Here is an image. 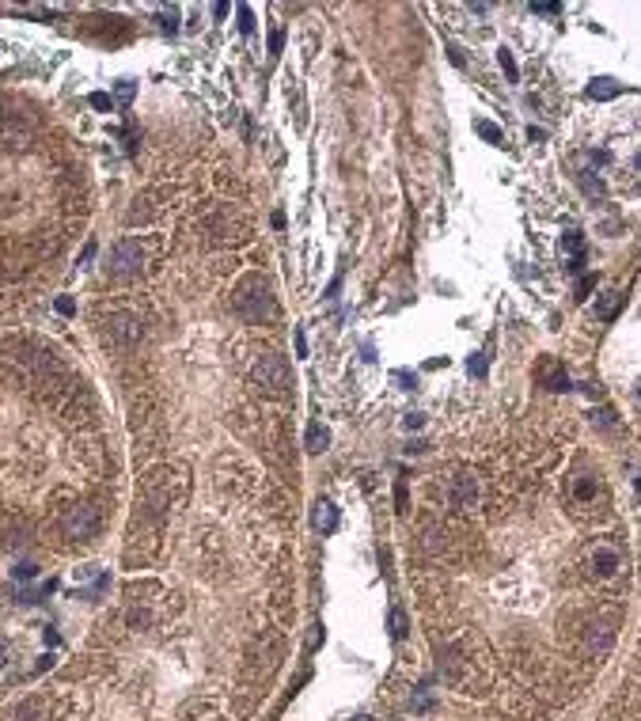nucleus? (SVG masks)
Returning <instances> with one entry per match:
<instances>
[{"label":"nucleus","instance_id":"f257e3e1","mask_svg":"<svg viewBox=\"0 0 641 721\" xmlns=\"http://www.w3.org/2000/svg\"><path fill=\"white\" fill-rule=\"evenodd\" d=\"M186 498V467L164 464L144 479V509L156 516H164L167 509H175Z\"/></svg>","mask_w":641,"mask_h":721},{"label":"nucleus","instance_id":"f03ea898","mask_svg":"<svg viewBox=\"0 0 641 721\" xmlns=\"http://www.w3.org/2000/svg\"><path fill=\"white\" fill-rule=\"evenodd\" d=\"M232 307L243 315V319H270L273 315V289H270V278L262 273H247V278L235 285L232 293Z\"/></svg>","mask_w":641,"mask_h":721},{"label":"nucleus","instance_id":"7ed1b4c3","mask_svg":"<svg viewBox=\"0 0 641 721\" xmlns=\"http://www.w3.org/2000/svg\"><path fill=\"white\" fill-rule=\"evenodd\" d=\"M250 384L258 387V391L266 395H285L292 387V368L285 357H277V353H266V357L255 361V368H250Z\"/></svg>","mask_w":641,"mask_h":721},{"label":"nucleus","instance_id":"20e7f679","mask_svg":"<svg viewBox=\"0 0 641 721\" xmlns=\"http://www.w3.org/2000/svg\"><path fill=\"white\" fill-rule=\"evenodd\" d=\"M61 532L65 539H92L99 532V513L92 505H72L61 520Z\"/></svg>","mask_w":641,"mask_h":721},{"label":"nucleus","instance_id":"39448f33","mask_svg":"<svg viewBox=\"0 0 641 721\" xmlns=\"http://www.w3.org/2000/svg\"><path fill=\"white\" fill-rule=\"evenodd\" d=\"M107 338L114 346H137L144 338V323H141V315H133V312H114L107 319Z\"/></svg>","mask_w":641,"mask_h":721},{"label":"nucleus","instance_id":"423d86ee","mask_svg":"<svg viewBox=\"0 0 641 721\" xmlns=\"http://www.w3.org/2000/svg\"><path fill=\"white\" fill-rule=\"evenodd\" d=\"M141 262H144L141 243H133V239L114 243V251H110V273H118V278H129V273L141 270Z\"/></svg>","mask_w":641,"mask_h":721},{"label":"nucleus","instance_id":"0eeeda50","mask_svg":"<svg viewBox=\"0 0 641 721\" xmlns=\"http://www.w3.org/2000/svg\"><path fill=\"white\" fill-rule=\"evenodd\" d=\"M475 498H478L475 479H459L456 486H452V505H456V509H470V505H475Z\"/></svg>","mask_w":641,"mask_h":721},{"label":"nucleus","instance_id":"6e6552de","mask_svg":"<svg viewBox=\"0 0 641 721\" xmlns=\"http://www.w3.org/2000/svg\"><path fill=\"white\" fill-rule=\"evenodd\" d=\"M311 524L319 532H334L338 528V509L330 505V501H319V505H315V513H311Z\"/></svg>","mask_w":641,"mask_h":721},{"label":"nucleus","instance_id":"1a4fd4ad","mask_svg":"<svg viewBox=\"0 0 641 721\" xmlns=\"http://www.w3.org/2000/svg\"><path fill=\"white\" fill-rule=\"evenodd\" d=\"M615 570H619V554L599 547L596 554H592V573H596V577H611Z\"/></svg>","mask_w":641,"mask_h":721},{"label":"nucleus","instance_id":"9d476101","mask_svg":"<svg viewBox=\"0 0 641 721\" xmlns=\"http://www.w3.org/2000/svg\"><path fill=\"white\" fill-rule=\"evenodd\" d=\"M619 92H622V84H619V80H611V76H599V80H592V84H588V99H615Z\"/></svg>","mask_w":641,"mask_h":721},{"label":"nucleus","instance_id":"9b49d317","mask_svg":"<svg viewBox=\"0 0 641 721\" xmlns=\"http://www.w3.org/2000/svg\"><path fill=\"white\" fill-rule=\"evenodd\" d=\"M619 307H622V293H615V289H611V293H604L596 300V319H604V323L615 319V315H619Z\"/></svg>","mask_w":641,"mask_h":721},{"label":"nucleus","instance_id":"f8f14e48","mask_svg":"<svg viewBox=\"0 0 641 721\" xmlns=\"http://www.w3.org/2000/svg\"><path fill=\"white\" fill-rule=\"evenodd\" d=\"M304 444H307V452H327V444H330V433H327V425H307V436H304Z\"/></svg>","mask_w":641,"mask_h":721},{"label":"nucleus","instance_id":"ddd939ff","mask_svg":"<svg viewBox=\"0 0 641 721\" xmlns=\"http://www.w3.org/2000/svg\"><path fill=\"white\" fill-rule=\"evenodd\" d=\"M542 384H547L550 391H565V387H570V376H565L554 361H547V368H542Z\"/></svg>","mask_w":641,"mask_h":721},{"label":"nucleus","instance_id":"4468645a","mask_svg":"<svg viewBox=\"0 0 641 721\" xmlns=\"http://www.w3.org/2000/svg\"><path fill=\"white\" fill-rule=\"evenodd\" d=\"M387 627H391V638H395V642H399V638H407V627H410V622H407V611H399V607H395L391 619H387Z\"/></svg>","mask_w":641,"mask_h":721},{"label":"nucleus","instance_id":"2eb2a0df","mask_svg":"<svg viewBox=\"0 0 641 721\" xmlns=\"http://www.w3.org/2000/svg\"><path fill=\"white\" fill-rule=\"evenodd\" d=\"M497 61H501V69H505V76H508V80H516V76H520V69H516L513 53H508L505 46H501V50H497Z\"/></svg>","mask_w":641,"mask_h":721},{"label":"nucleus","instance_id":"dca6fc26","mask_svg":"<svg viewBox=\"0 0 641 721\" xmlns=\"http://www.w3.org/2000/svg\"><path fill=\"white\" fill-rule=\"evenodd\" d=\"M475 129H478V137H486V141H493V144L501 141V129L493 126V121H475Z\"/></svg>","mask_w":641,"mask_h":721},{"label":"nucleus","instance_id":"f3484780","mask_svg":"<svg viewBox=\"0 0 641 721\" xmlns=\"http://www.w3.org/2000/svg\"><path fill=\"white\" fill-rule=\"evenodd\" d=\"M467 372H470V376H486V357H482V353H475V357L467 361Z\"/></svg>","mask_w":641,"mask_h":721},{"label":"nucleus","instance_id":"a211bd4d","mask_svg":"<svg viewBox=\"0 0 641 721\" xmlns=\"http://www.w3.org/2000/svg\"><path fill=\"white\" fill-rule=\"evenodd\" d=\"M239 31H243V35L255 31V15H250V8H239Z\"/></svg>","mask_w":641,"mask_h":721},{"label":"nucleus","instance_id":"6ab92c4d","mask_svg":"<svg viewBox=\"0 0 641 721\" xmlns=\"http://www.w3.org/2000/svg\"><path fill=\"white\" fill-rule=\"evenodd\" d=\"M38 573V566L35 562H23V566H15V581H31Z\"/></svg>","mask_w":641,"mask_h":721},{"label":"nucleus","instance_id":"aec40b11","mask_svg":"<svg viewBox=\"0 0 641 721\" xmlns=\"http://www.w3.org/2000/svg\"><path fill=\"white\" fill-rule=\"evenodd\" d=\"M391 380H395V384H407V387H418V376H413V372H402V368L391 372Z\"/></svg>","mask_w":641,"mask_h":721},{"label":"nucleus","instance_id":"412c9836","mask_svg":"<svg viewBox=\"0 0 641 721\" xmlns=\"http://www.w3.org/2000/svg\"><path fill=\"white\" fill-rule=\"evenodd\" d=\"M285 46V31H270V53H281Z\"/></svg>","mask_w":641,"mask_h":721},{"label":"nucleus","instance_id":"4be33fe9","mask_svg":"<svg viewBox=\"0 0 641 721\" xmlns=\"http://www.w3.org/2000/svg\"><path fill=\"white\" fill-rule=\"evenodd\" d=\"M129 99H133V84L121 80V84H118V103H129Z\"/></svg>","mask_w":641,"mask_h":721},{"label":"nucleus","instance_id":"5701e85b","mask_svg":"<svg viewBox=\"0 0 641 721\" xmlns=\"http://www.w3.org/2000/svg\"><path fill=\"white\" fill-rule=\"evenodd\" d=\"M531 12H539V15H558V12H562V4H535Z\"/></svg>","mask_w":641,"mask_h":721},{"label":"nucleus","instance_id":"b1692460","mask_svg":"<svg viewBox=\"0 0 641 721\" xmlns=\"http://www.w3.org/2000/svg\"><path fill=\"white\" fill-rule=\"evenodd\" d=\"M402 425H407V429H421V425H425V414H407Z\"/></svg>","mask_w":641,"mask_h":721},{"label":"nucleus","instance_id":"393cba45","mask_svg":"<svg viewBox=\"0 0 641 721\" xmlns=\"http://www.w3.org/2000/svg\"><path fill=\"white\" fill-rule=\"evenodd\" d=\"M92 107H99V110H107V107H110V95H103V92H95V95H92Z\"/></svg>","mask_w":641,"mask_h":721},{"label":"nucleus","instance_id":"a878e982","mask_svg":"<svg viewBox=\"0 0 641 721\" xmlns=\"http://www.w3.org/2000/svg\"><path fill=\"white\" fill-rule=\"evenodd\" d=\"M72 307H76V304H72L69 296H58V312H61V315H72Z\"/></svg>","mask_w":641,"mask_h":721},{"label":"nucleus","instance_id":"bb28decb","mask_svg":"<svg viewBox=\"0 0 641 721\" xmlns=\"http://www.w3.org/2000/svg\"><path fill=\"white\" fill-rule=\"evenodd\" d=\"M296 353H300V357H307V338L300 334V330H296Z\"/></svg>","mask_w":641,"mask_h":721},{"label":"nucleus","instance_id":"cd10ccee","mask_svg":"<svg viewBox=\"0 0 641 721\" xmlns=\"http://www.w3.org/2000/svg\"><path fill=\"white\" fill-rule=\"evenodd\" d=\"M527 141H547V133H542V129H535V126H531V129H527Z\"/></svg>","mask_w":641,"mask_h":721},{"label":"nucleus","instance_id":"c85d7f7f","mask_svg":"<svg viewBox=\"0 0 641 721\" xmlns=\"http://www.w3.org/2000/svg\"><path fill=\"white\" fill-rule=\"evenodd\" d=\"M92 258H95V243H87L84 255H80V262H92Z\"/></svg>","mask_w":641,"mask_h":721},{"label":"nucleus","instance_id":"c756f323","mask_svg":"<svg viewBox=\"0 0 641 721\" xmlns=\"http://www.w3.org/2000/svg\"><path fill=\"white\" fill-rule=\"evenodd\" d=\"M4 661H8V642L0 638V664H4Z\"/></svg>","mask_w":641,"mask_h":721},{"label":"nucleus","instance_id":"7c9ffc66","mask_svg":"<svg viewBox=\"0 0 641 721\" xmlns=\"http://www.w3.org/2000/svg\"><path fill=\"white\" fill-rule=\"evenodd\" d=\"M350 721H372L368 714H357V718H350Z\"/></svg>","mask_w":641,"mask_h":721},{"label":"nucleus","instance_id":"2f4dec72","mask_svg":"<svg viewBox=\"0 0 641 721\" xmlns=\"http://www.w3.org/2000/svg\"><path fill=\"white\" fill-rule=\"evenodd\" d=\"M638 493H641V479H638Z\"/></svg>","mask_w":641,"mask_h":721},{"label":"nucleus","instance_id":"473e14b6","mask_svg":"<svg viewBox=\"0 0 641 721\" xmlns=\"http://www.w3.org/2000/svg\"><path fill=\"white\" fill-rule=\"evenodd\" d=\"M638 164H641V156H638Z\"/></svg>","mask_w":641,"mask_h":721}]
</instances>
